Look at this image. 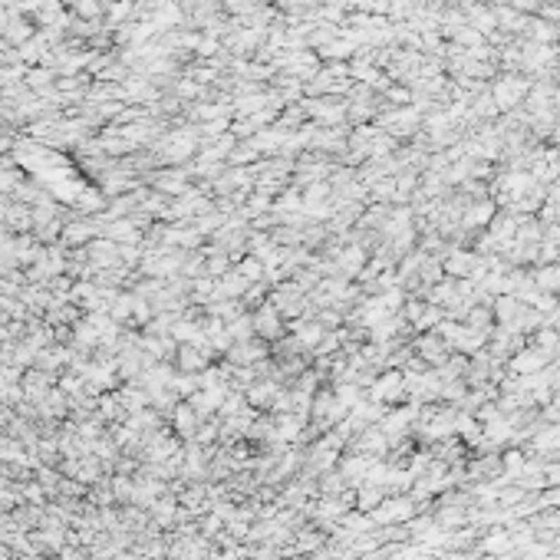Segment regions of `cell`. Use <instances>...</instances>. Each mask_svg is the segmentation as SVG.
I'll return each instance as SVG.
<instances>
[{"label": "cell", "instance_id": "8", "mask_svg": "<svg viewBox=\"0 0 560 560\" xmlns=\"http://www.w3.org/2000/svg\"><path fill=\"white\" fill-rule=\"evenodd\" d=\"M254 326L257 330H264L267 336H274L277 333V316H274V310L267 306V310H261V313L254 316Z\"/></svg>", "mask_w": 560, "mask_h": 560}, {"label": "cell", "instance_id": "12", "mask_svg": "<svg viewBox=\"0 0 560 560\" xmlns=\"http://www.w3.org/2000/svg\"><path fill=\"white\" fill-rule=\"evenodd\" d=\"M554 389H560V369L554 373Z\"/></svg>", "mask_w": 560, "mask_h": 560}, {"label": "cell", "instance_id": "1", "mask_svg": "<svg viewBox=\"0 0 560 560\" xmlns=\"http://www.w3.org/2000/svg\"><path fill=\"white\" fill-rule=\"evenodd\" d=\"M550 359V353H544V349H521V353H514V359H511L508 366L514 376H530V373H540L544 369V363Z\"/></svg>", "mask_w": 560, "mask_h": 560}, {"label": "cell", "instance_id": "11", "mask_svg": "<svg viewBox=\"0 0 560 560\" xmlns=\"http://www.w3.org/2000/svg\"><path fill=\"white\" fill-rule=\"evenodd\" d=\"M300 340H304L306 347H313L316 340H320V326H313V323L304 326V330H300Z\"/></svg>", "mask_w": 560, "mask_h": 560}, {"label": "cell", "instance_id": "5", "mask_svg": "<svg viewBox=\"0 0 560 560\" xmlns=\"http://www.w3.org/2000/svg\"><path fill=\"white\" fill-rule=\"evenodd\" d=\"M475 264H478V257L475 254H452L445 261V270L448 274H455V277H468V274H475Z\"/></svg>", "mask_w": 560, "mask_h": 560}, {"label": "cell", "instance_id": "10", "mask_svg": "<svg viewBox=\"0 0 560 560\" xmlns=\"http://www.w3.org/2000/svg\"><path fill=\"white\" fill-rule=\"evenodd\" d=\"M504 468L508 471H524V455H521V452H508V455H504Z\"/></svg>", "mask_w": 560, "mask_h": 560}, {"label": "cell", "instance_id": "7", "mask_svg": "<svg viewBox=\"0 0 560 560\" xmlns=\"http://www.w3.org/2000/svg\"><path fill=\"white\" fill-rule=\"evenodd\" d=\"M537 448H540V452H544V448H547V452H550V448H560V422H554L550 428H544V432H540V435H537Z\"/></svg>", "mask_w": 560, "mask_h": 560}, {"label": "cell", "instance_id": "3", "mask_svg": "<svg viewBox=\"0 0 560 560\" xmlns=\"http://www.w3.org/2000/svg\"><path fill=\"white\" fill-rule=\"evenodd\" d=\"M406 379L399 376V373H386L382 379H376V386L369 389V396L376 399V402H392V399H399V396H406V386H402Z\"/></svg>", "mask_w": 560, "mask_h": 560}, {"label": "cell", "instance_id": "6", "mask_svg": "<svg viewBox=\"0 0 560 560\" xmlns=\"http://www.w3.org/2000/svg\"><path fill=\"white\" fill-rule=\"evenodd\" d=\"M481 547L488 550V554H508V550H511V537L504 534V530H498V534L485 537V544H481Z\"/></svg>", "mask_w": 560, "mask_h": 560}, {"label": "cell", "instance_id": "2", "mask_svg": "<svg viewBox=\"0 0 560 560\" xmlns=\"http://www.w3.org/2000/svg\"><path fill=\"white\" fill-rule=\"evenodd\" d=\"M412 501H406V498H389V501H382L376 511H373V521L376 524H386V521H402V518H412Z\"/></svg>", "mask_w": 560, "mask_h": 560}, {"label": "cell", "instance_id": "9", "mask_svg": "<svg viewBox=\"0 0 560 560\" xmlns=\"http://www.w3.org/2000/svg\"><path fill=\"white\" fill-rule=\"evenodd\" d=\"M491 214H494V208H491V201H488V204H478L475 211L465 214V221H468V224H485V221L491 218Z\"/></svg>", "mask_w": 560, "mask_h": 560}, {"label": "cell", "instance_id": "4", "mask_svg": "<svg viewBox=\"0 0 560 560\" xmlns=\"http://www.w3.org/2000/svg\"><path fill=\"white\" fill-rule=\"evenodd\" d=\"M534 287L537 290H544V294H560V267L547 264V267H540L537 274H534Z\"/></svg>", "mask_w": 560, "mask_h": 560}]
</instances>
